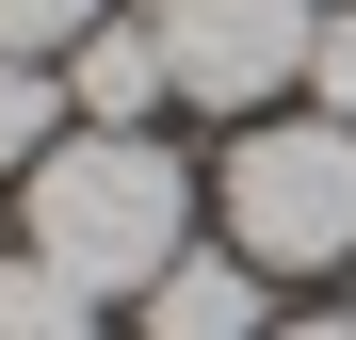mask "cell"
Listing matches in <instances>:
<instances>
[{
	"label": "cell",
	"mask_w": 356,
	"mask_h": 340,
	"mask_svg": "<svg viewBox=\"0 0 356 340\" xmlns=\"http://www.w3.org/2000/svg\"><path fill=\"white\" fill-rule=\"evenodd\" d=\"M17 243L49 275H81V292H162L178 259H195V179H178V146L146 130H65L33 162V195H17Z\"/></svg>",
	"instance_id": "cell-1"
},
{
	"label": "cell",
	"mask_w": 356,
	"mask_h": 340,
	"mask_svg": "<svg viewBox=\"0 0 356 340\" xmlns=\"http://www.w3.org/2000/svg\"><path fill=\"white\" fill-rule=\"evenodd\" d=\"M211 211L259 275H340L356 259V130L340 113H259L211 162Z\"/></svg>",
	"instance_id": "cell-2"
},
{
	"label": "cell",
	"mask_w": 356,
	"mask_h": 340,
	"mask_svg": "<svg viewBox=\"0 0 356 340\" xmlns=\"http://www.w3.org/2000/svg\"><path fill=\"white\" fill-rule=\"evenodd\" d=\"M162 33V81L227 113V130H259L275 97H308V49H324V0H146Z\"/></svg>",
	"instance_id": "cell-3"
},
{
	"label": "cell",
	"mask_w": 356,
	"mask_h": 340,
	"mask_svg": "<svg viewBox=\"0 0 356 340\" xmlns=\"http://www.w3.org/2000/svg\"><path fill=\"white\" fill-rule=\"evenodd\" d=\"M146 340H275V324H259V259H243V243L178 259L162 292H146Z\"/></svg>",
	"instance_id": "cell-4"
},
{
	"label": "cell",
	"mask_w": 356,
	"mask_h": 340,
	"mask_svg": "<svg viewBox=\"0 0 356 340\" xmlns=\"http://www.w3.org/2000/svg\"><path fill=\"white\" fill-rule=\"evenodd\" d=\"M162 97H178V81H162V33H146V17H97V33H81L65 113H81V130H146Z\"/></svg>",
	"instance_id": "cell-5"
},
{
	"label": "cell",
	"mask_w": 356,
	"mask_h": 340,
	"mask_svg": "<svg viewBox=\"0 0 356 340\" xmlns=\"http://www.w3.org/2000/svg\"><path fill=\"white\" fill-rule=\"evenodd\" d=\"M65 130H81V113H65V81H49V49H0V162L33 179Z\"/></svg>",
	"instance_id": "cell-6"
},
{
	"label": "cell",
	"mask_w": 356,
	"mask_h": 340,
	"mask_svg": "<svg viewBox=\"0 0 356 340\" xmlns=\"http://www.w3.org/2000/svg\"><path fill=\"white\" fill-rule=\"evenodd\" d=\"M0 340H97V292L49 275V259L17 243V259H0Z\"/></svg>",
	"instance_id": "cell-7"
},
{
	"label": "cell",
	"mask_w": 356,
	"mask_h": 340,
	"mask_svg": "<svg viewBox=\"0 0 356 340\" xmlns=\"http://www.w3.org/2000/svg\"><path fill=\"white\" fill-rule=\"evenodd\" d=\"M113 0H0V49H81Z\"/></svg>",
	"instance_id": "cell-8"
},
{
	"label": "cell",
	"mask_w": 356,
	"mask_h": 340,
	"mask_svg": "<svg viewBox=\"0 0 356 340\" xmlns=\"http://www.w3.org/2000/svg\"><path fill=\"white\" fill-rule=\"evenodd\" d=\"M308 113H340V130H356V0L324 17V49H308Z\"/></svg>",
	"instance_id": "cell-9"
},
{
	"label": "cell",
	"mask_w": 356,
	"mask_h": 340,
	"mask_svg": "<svg viewBox=\"0 0 356 340\" xmlns=\"http://www.w3.org/2000/svg\"><path fill=\"white\" fill-rule=\"evenodd\" d=\"M275 340H356V324H340V308H308V324H275Z\"/></svg>",
	"instance_id": "cell-10"
}]
</instances>
